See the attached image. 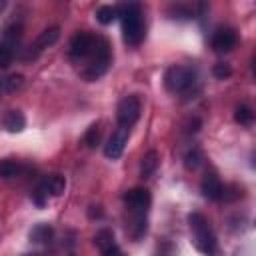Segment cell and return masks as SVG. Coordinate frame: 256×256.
<instances>
[{"instance_id": "cell-13", "label": "cell", "mask_w": 256, "mask_h": 256, "mask_svg": "<svg viewBox=\"0 0 256 256\" xmlns=\"http://www.w3.org/2000/svg\"><path fill=\"white\" fill-rule=\"evenodd\" d=\"M2 124H4V128L8 132H22L24 126H26V118H24V114L20 110H8L4 114Z\"/></svg>"}, {"instance_id": "cell-5", "label": "cell", "mask_w": 256, "mask_h": 256, "mask_svg": "<svg viewBox=\"0 0 256 256\" xmlns=\"http://www.w3.org/2000/svg\"><path fill=\"white\" fill-rule=\"evenodd\" d=\"M140 100L136 96H124L120 102H118V108H116V120L120 126L124 128H130L132 124H136V120L140 118Z\"/></svg>"}, {"instance_id": "cell-22", "label": "cell", "mask_w": 256, "mask_h": 256, "mask_svg": "<svg viewBox=\"0 0 256 256\" xmlns=\"http://www.w3.org/2000/svg\"><path fill=\"white\" fill-rule=\"evenodd\" d=\"M98 142H100V126L98 124H92L86 130V134H84V144L90 146V148H94Z\"/></svg>"}, {"instance_id": "cell-6", "label": "cell", "mask_w": 256, "mask_h": 256, "mask_svg": "<svg viewBox=\"0 0 256 256\" xmlns=\"http://www.w3.org/2000/svg\"><path fill=\"white\" fill-rule=\"evenodd\" d=\"M124 202L126 206L136 214V216H144L150 208V202H152V196L146 188H130L124 192Z\"/></svg>"}, {"instance_id": "cell-10", "label": "cell", "mask_w": 256, "mask_h": 256, "mask_svg": "<svg viewBox=\"0 0 256 256\" xmlns=\"http://www.w3.org/2000/svg\"><path fill=\"white\" fill-rule=\"evenodd\" d=\"M64 188H66V180H64V176H60V174H50V176H46V178L40 180L36 194H40L42 198L60 196V194L64 192Z\"/></svg>"}, {"instance_id": "cell-19", "label": "cell", "mask_w": 256, "mask_h": 256, "mask_svg": "<svg viewBox=\"0 0 256 256\" xmlns=\"http://www.w3.org/2000/svg\"><path fill=\"white\" fill-rule=\"evenodd\" d=\"M20 172V164L10 160V158H4L0 160V178H12Z\"/></svg>"}, {"instance_id": "cell-24", "label": "cell", "mask_w": 256, "mask_h": 256, "mask_svg": "<svg viewBox=\"0 0 256 256\" xmlns=\"http://www.w3.org/2000/svg\"><path fill=\"white\" fill-rule=\"evenodd\" d=\"M12 58H14V50H12L8 44L0 42V70L6 68V66L12 62Z\"/></svg>"}, {"instance_id": "cell-9", "label": "cell", "mask_w": 256, "mask_h": 256, "mask_svg": "<svg viewBox=\"0 0 256 256\" xmlns=\"http://www.w3.org/2000/svg\"><path fill=\"white\" fill-rule=\"evenodd\" d=\"M236 32H234V28H228V26H224V28H218L216 32H214V36H212V48H214V52H218V54H226V52H230L234 46H236Z\"/></svg>"}, {"instance_id": "cell-12", "label": "cell", "mask_w": 256, "mask_h": 256, "mask_svg": "<svg viewBox=\"0 0 256 256\" xmlns=\"http://www.w3.org/2000/svg\"><path fill=\"white\" fill-rule=\"evenodd\" d=\"M200 190H202L204 198H208V200H220V198H222V190H224V186H222L220 178H218L214 172H210V174H206V176L202 178V182H200Z\"/></svg>"}, {"instance_id": "cell-28", "label": "cell", "mask_w": 256, "mask_h": 256, "mask_svg": "<svg viewBox=\"0 0 256 256\" xmlns=\"http://www.w3.org/2000/svg\"><path fill=\"white\" fill-rule=\"evenodd\" d=\"M26 256H42L40 252H32V254H26Z\"/></svg>"}, {"instance_id": "cell-1", "label": "cell", "mask_w": 256, "mask_h": 256, "mask_svg": "<svg viewBox=\"0 0 256 256\" xmlns=\"http://www.w3.org/2000/svg\"><path fill=\"white\" fill-rule=\"evenodd\" d=\"M118 16L122 18V36L124 42L130 46H138L144 38V20H142V10L140 4H122L116 8Z\"/></svg>"}, {"instance_id": "cell-7", "label": "cell", "mask_w": 256, "mask_h": 256, "mask_svg": "<svg viewBox=\"0 0 256 256\" xmlns=\"http://www.w3.org/2000/svg\"><path fill=\"white\" fill-rule=\"evenodd\" d=\"M94 42H96V36H92L90 32H76L70 40V56L72 58H88L92 48H94Z\"/></svg>"}, {"instance_id": "cell-15", "label": "cell", "mask_w": 256, "mask_h": 256, "mask_svg": "<svg viewBox=\"0 0 256 256\" xmlns=\"http://www.w3.org/2000/svg\"><path fill=\"white\" fill-rule=\"evenodd\" d=\"M156 168H158V154H156L154 150H150L148 154H144L142 164H140V174H142V178L152 176Z\"/></svg>"}, {"instance_id": "cell-14", "label": "cell", "mask_w": 256, "mask_h": 256, "mask_svg": "<svg viewBox=\"0 0 256 256\" xmlns=\"http://www.w3.org/2000/svg\"><path fill=\"white\" fill-rule=\"evenodd\" d=\"M52 236H54V228L50 224H36L28 234L30 242H34V244H48L52 240Z\"/></svg>"}, {"instance_id": "cell-3", "label": "cell", "mask_w": 256, "mask_h": 256, "mask_svg": "<svg viewBox=\"0 0 256 256\" xmlns=\"http://www.w3.org/2000/svg\"><path fill=\"white\" fill-rule=\"evenodd\" d=\"M112 62V54H110V44L106 38H100L96 36V42H94V48L88 56V64L86 68L82 70V78L92 82V80H98L110 66Z\"/></svg>"}, {"instance_id": "cell-17", "label": "cell", "mask_w": 256, "mask_h": 256, "mask_svg": "<svg viewBox=\"0 0 256 256\" xmlns=\"http://www.w3.org/2000/svg\"><path fill=\"white\" fill-rule=\"evenodd\" d=\"M94 244L98 246V250H106V248L114 246V244H116V240H114V234H112V230L104 228V230L96 232V236H94Z\"/></svg>"}, {"instance_id": "cell-20", "label": "cell", "mask_w": 256, "mask_h": 256, "mask_svg": "<svg viewBox=\"0 0 256 256\" xmlns=\"http://www.w3.org/2000/svg\"><path fill=\"white\" fill-rule=\"evenodd\" d=\"M20 34H22V26L20 24H12V26H8L6 30H4V38H6V42L4 44H8L10 48L20 40Z\"/></svg>"}, {"instance_id": "cell-2", "label": "cell", "mask_w": 256, "mask_h": 256, "mask_svg": "<svg viewBox=\"0 0 256 256\" xmlns=\"http://www.w3.org/2000/svg\"><path fill=\"white\" fill-rule=\"evenodd\" d=\"M188 224H190V230L194 234L196 248L206 256H214L218 250V242H216V234H214L210 222L206 220V216L200 212H192L188 216Z\"/></svg>"}, {"instance_id": "cell-29", "label": "cell", "mask_w": 256, "mask_h": 256, "mask_svg": "<svg viewBox=\"0 0 256 256\" xmlns=\"http://www.w3.org/2000/svg\"><path fill=\"white\" fill-rule=\"evenodd\" d=\"M2 90H4V86H2V80H0V94H2Z\"/></svg>"}, {"instance_id": "cell-21", "label": "cell", "mask_w": 256, "mask_h": 256, "mask_svg": "<svg viewBox=\"0 0 256 256\" xmlns=\"http://www.w3.org/2000/svg\"><path fill=\"white\" fill-rule=\"evenodd\" d=\"M22 84H24V76H22V74H10L6 80H2V86H4V90H8V92L20 90Z\"/></svg>"}, {"instance_id": "cell-18", "label": "cell", "mask_w": 256, "mask_h": 256, "mask_svg": "<svg viewBox=\"0 0 256 256\" xmlns=\"http://www.w3.org/2000/svg\"><path fill=\"white\" fill-rule=\"evenodd\" d=\"M118 16V10L116 6H100L96 10V20L100 24H112V20Z\"/></svg>"}, {"instance_id": "cell-27", "label": "cell", "mask_w": 256, "mask_h": 256, "mask_svg": "<svg viewBox=\"0 0 256 256\" xmlns=\"http://www.w3.org/2000/svg\"><path fill=\"white\" fill-rule=\"evenodd\" d=\"M4 8H6V2H4V0H0V14H2V10H4Z\"/></svg>"}, {"instance_id": "cell-4", "label": "cell", "mask_w": 256, "mask_h": 256, "mask_svg": "<svg viewBox=\"0 0 256 256\" xmlns=\"http://www.w3.org/2000/svg\"><path fill=\"white\" fill-rule=\"evenodd\" d=\"M196 80V72L190 66H170L164 74V86L168 92L178 94L188 90Z\"/></svg>"}, {"instance_id": "cell-25", "label": "cell", "mask_w": 256, "mask_h": 256, "mask_svg": "<svg viewBox=\"0 0 256 256\" xmlns=\"http://www.w3.org/2000/svg\"><path fill=\"white\" fill-rule=\"evenodd\" d=\"M212 74H214L218 80H224V78H228V76L232 74V68H230V64H226V62H216L214 68H212Z\"/></svg>"}, {"instance_id": "cell-8", "label": "cell", "mask_w": 256, "mask_h": 256, "mask_svg": "<svg viewBox=\"0 0 256 256\" xmlns=\"http://www.w3.org/2000/svg\"><path fill=\"white\" fill-rule=\"evenodd\" d=\"M128 136H130V128H124V126L116 128V130L112 132V136L108 138L106 146H104V154H106L108 158H112V160L120 158L122 152H124V148H126Z\"/></svg>"}, {"instance_id": "cell-26", "label": "cell", "mask_w": 256, "mask_h": 256, "mask_svg": "<svg viewBox=\"0 0 256 256\" xmlns=\"http://www.w3.org/2000/svg\"><path fill=\"white\" fill-rule=\"evenodd\" d=\"M100 256H124V252L118 248V244L106 248V250H100Z\"/></svg>"}, {"instance_id": "cell-16", "label": "cell", "mask_w": 256, "mask_h": 256, "mask_svg": "<svg viewBox=\"0 0 256 256\" xmlns=\"http://www.w3.org/2000/svg\"><path fill=\"white\" fill-rule=\"evenodd\" d=\"M234 120H236L240 126H250L252 120H254V112H252V108H250L248 104H240V106H236V110H234Z\"/></svg>"}, {"instance_id": "cell-11", "label": "cell", "mask_w": 256, "mask_h": 256, "mask_svg": "<svg viewBox=\"0 0 256 256\" xmlns=\"http://www.w3.org/2000/svg\"><path fill=\"white\" fill-rule=\"evenodd\" d=\"M58 38H60V26H50V28H46L44 32H40V36L36 38L34 46H30V54H28V58L38 56L42 50H46V48H50L52 44H56Z\"/></svg>"}, {"instance_id": "cell-23", "label": "cell", "mask_w": 256, "mask_h": 256, "mask_svg": "<svg viewBox=\"0 0 256 256\" xmlns=\"http://www.w3.org/2000/svg\"><path fill=\"white\" fill-rule=\"evenodd\" d=\"M200 162H202V154H200L198 148H192V150L184 156V164H186V168H190V170H196V168L200 166Z\"/></svg>"}]
</instances>
